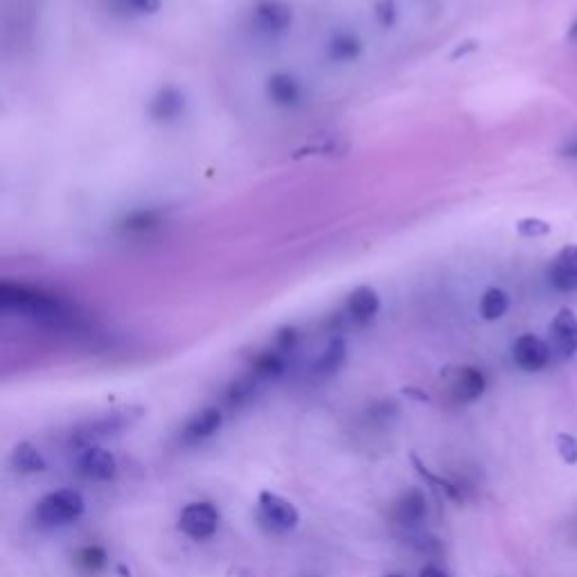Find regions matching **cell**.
Masks as SVG:
<instances>
[{"label":"cell","mask_w":577,"mask_h":577,"mask_svg":"<svg viewBox=\"0 0 577 577\" xmlns=\"http://www.w3.org/2000/svg\"><path fill=\"white\" fill-rule=\"evenodd\" d=\"M86 510L84 496L77 490H57L43 496L34 508V519H37L41 526H66V523H73L82 517Z\"/></svg>","instance_id":"7a4b0ae2"},{"label":"cell","mask_w":577,"mask_h":577,"mask_svg":"<svg viewBox=\"0 0 577 577\" xmlns=\"http://www.w3.org/2000/svg\"><path fill=\"white\" fill-rule=\"evenodd\" d=\"M147 111L149 118L158 124H174L183 118L185 111H188V100H185V95L179 88L165 86L152 97Z\"/></svg>","instance_id":"8fae6325"},{"label":"cell","mask_w":577,"mask_h":577,"mask_svg":"<svg viewBox=\"0 0 577 577\" xmlns=\"http://www.w3.org/2000/svg\"><path fill=\"white\" fill-rule=\"evenodd\" d=\"M10 465L14 472H19V474H39L48 467L41 451L34 445H30V442H21V445L14 447L10 456Z\"/></svg>","instance_id":"ac0fdd59"},{"label":"cell","mask_w":577,"mask_h":577,"mask_svg":"<svg viewBox=\"0 0 577 577\" xmlns=\"http://www.w3.org/2000/svg\"><path fill=\"white\" fill-rule=\"evenodd\" d=\"M291 23H294V10L282 0H260L253 7V25L257 32L278 37L291 28Z\"/></svg>","instance_id":"5b68a950"},{"label":"cell","mask_w":577,"mask_h":577,"mask_svg":"<svg viewBox=\"0 0 577 577\" xmlns=\"http://www.w3.org/2000/svg\"><path fill=\"white\" fill-rule=\"evenodd\" d=\"M111 7L124 16H149L161 10V0H111Z\"/></svg>","instance_id":"cb8c5ba5"},{"label":"cell","mask_w":577,"mask_h":577,"mask_svg":"<svg viewBox=\"0 0 577 577\" xmlns=\"http://www.w3.org/2000/svg\"><path fill=\"white\" fill-rule=\"evenodd\" d=\"M221 424H224V415H221V411H217V408H203L201 413L192 415L188 424H185L183 440L188 442V445L208 440L221 429Z\"/></svg>","instance_id":"5bb4252c"},{"label":"cell","mask_w":577,"mask_h":577,"mask_svg":"<svg viewBox=\"0 0 577 577\" xmlns=\"http://www.w3.org/2000/svg\"><path fill=\"white\" fill-rule=\"evenodd\" d=\"M562 154L568 156V158H577V140L571 142V145H566V147L562 149Z\"/></svg>","instance_id":"f1b7e54d"},{"label":"cell","mask_w":577,"mask_h":577,"mask_svg":"<svg viewBox=\"0 0 577 577\" xmlns=\"http://www.w3.org/2000/svg\"><path fill=\"white\" fill-rule=\"evenodd\" d=\"M487 388V379L478 368L465 366L454 372L451 379V397L458 404H472L476 399H481Z\"/></svg>","instance_id":"4fadbf2b"},{"label":"cell","mask_w":577,"mask_h":577,"mask_svg":"<svg viewBox=\"0 0 577 577\" xmlns=\"http://www.w3.org/2000/svg\"><path fill=\"white\" fill-rule=\"evenodd\" d=\"M0 309L5 314H16L48 325H68L75 321V307L68 305L50 291L21 282L0 284Z\"/></svg>","instance_id":"6da1fadb"},{"label":"cell","mask_w":577,"mask_h":577,"mask_svg":"<svg viewBox=\"0 0 577 577\" xmlns=\"http://www.w3.org/2000/svg\"><path fill=\"white\" fill-rule=\"evenodd\" d=\"M517 230L523 237H544L550 233V224L541 219H521L517 224Z\"/></svg>","instance_id":"4316f807"},{"label":"cell","mask_w":577,"mask_h":577,"mask_svg":"<svg viewBox=\"0 0 577 577\" xmlns=\"http://www.w3.org/2000/svg\"><path fill=\"white\" fill-rule=\"evenodd\" d=\"M550 357H553L550 345L546 341H541L535 334H523L512 345L514 363L526 372L544 370L550 363Z\"/></svg>","instance_id":"ba28073f"},{"label":"cell","mask_w":577,"mask_h":577,"mask_svg":"<svg viewBox=\"0 0 577 577\" xmlns=\"http://www.w3.org/2000/svg\"><path fill=\"white\" fill-rule=\"evenodd\" d=\"M386 577H402V575H386Z\"/></svg>","instance_id":"4dcf8cb0"},{"label":"cell","mask_w":577,"mask_h":577,"mask_svg":"<svg viewBox=\"0 0 577 577\" xmlns=\"http://www.w3.org/2000/svg\"><path fill=\"white\" fill-rule=\"evenodd\" d=\"M426 517V496L420 490H408L393 505V521L399 526H417Z\"/></svg>","instance_id":"2e32d148"},{"label":"cell","mask_w":577,"mask_h":577,"mask_svg":"<svg viewBox=\"0 0 577 577\" xmlns=\"http://www.w3.org/2000/svg\"><path fill=\"white\" fill-rule=\"evenodd\" d=\"M381 300L375 289L370 287H357L345 300V312L352 318L354 323H368L379 314Z\"/></svg>","instance_id":"9a60e30c"},{"label":"cell","mask_w":577,"mask_h":577,"mask_svg":"<svg viewBox=\"0 0 577 577\" xmlns=\"http://www.w3.org/2000/svg\"><path fill=\"white\" fill-rule=\"evenodd\" d=\"M375 19L379 25L384 28H393L397 21V3L395 0H379L377 10H375Z\"/></svg>","instance_id":"484cf974"},{"label":"cell","mask_w":577,"mask_h":577,"mask_svg":"<svg viewBox=\"0 0 577 577\" xmlns=\"http://www.w3.org/2000/svg\"><path fill=\"white\" fill-rule=\"evenodd\" d=\"M420 577H449V575H447L445 571H442V568L429 564V566H424V568H422V571H420Z\"/></svg>","instance_id":"83f0119b"},{"label":"cell","mask_w":577,"mask_h":577,"mask_svg":"<svg viewBox=\"0 0 577 577\" xmlns=\"http://www.w3.org/2000/svg\"><path fill=\"white\" fill-rule=\"evenodd\" d=\"M282 372H284V357H282V352H278V350L262 352L260 357L253 359L251 375H255L260 381H269V379L280 377Z\"/></svg>","instance_id":"ffe728a7"},{"label":"cell","mask_w":577,"mask_h":577,"mask_svg":"<svg viewBox=\"0 0 577 577\" xmlns=\"http://www.w3.org/2000/svg\"><path fill=\"white\" fill-rule=\"evenodd\" d=\"M345 354H348V348H345L343 339H332L327 343V348L321 352V357L314 363V375L316 377H332L336 372L341 370Z\"/></svg>","instance_id":"d6986e66"},{"label":"cell","mask_w":577,"mask_h":577,"mask_svg":"<svg viewBox=\"0 0 577 577\" xmlns=\"http://www.w3.org/2000/svg\"><path fill=\"white\" fill-rule=\"evenodd\" d=\"M548 282L553 289L562 291V294H573L577 291V246L568 244L559 251L548 264L546 271Z\"/></svg>","instance_id":"9c48e42d"},{"label":"cell","mask_w":577,"mask_h":577,"mask_svg":"<svg viewBox=\"0 0 577 577\" xmlns=\"http://www.w3.org/2000/svg\"><path fill=\"white\" fill-rule=\"evenodd\" d=\"M257 505H260V517L262 521L269 526L271 530L275 532H280V535H284V532H291V530H296L298 528V523H300V514L296 510V505L287 501V499H282L280 494H273V492H262L260 494V501H257Z\"/></svg>","instance_id":"277c9868"},{"label":"cell","mask_w":577,"mask_h":577,"mask_svg":"<svg viewBox=\"0 0 577 577\" xmlns=\"http://www.w3.org/2000/svg\"><path fill=\"white\" fill-rule=\"evenodd\" d=\"M219 521H221V514L215 503H208V501L190 503V505H185L181 512L179 530L185 537H190L194 541H206L217 532Z\"/></svg>","instance_id":"3957f363"},{"label":"cell","mask_w":577,"mask_h":577,"mask_svg":"<svg viewBox=\"0 0 577 577\" xmlns=\"http://www.w3.org/2000/svg\"><path fill=\"white\" fill-rule=\"evenodd\" d=\"M257 384H260V379H257L255 375H246L242 379L233 381V384H230V388H228V393H226L228 406H242L244 402H248V399L255 395Z\"/></svg>","instance_id":"603a6c76"},{"label":"cell","mask_w":577,"mask_h":577,"mask_svg":"<svg viewBox=\"0 0 577 577\" xmlns=\"http://www.w3.org/2000/svg\"><path fill=\"white\" fill-rule=\"evenodd\" d=\"M266 97L280 109H296L303 104V86L289 73H275L266 79Z\"/></svg>","instance_id":"7c38bea8"},{"label":"cell","mask_w":577,"mask_h":577,"mask_svg":"<svg viewBox=\"0 0 577 577\" xmlns=\"http://www.w3.org/2000/svg\"><path fill=\"white\" fill-rule=\"evenodd\" d=\"M508 307H510L508 294H505L503 289H496V287L487 289L481 298V305H478L485 321H499V318H503L505 312H508Z\"/></svg>","instance_id":"44dd1931"},{"label":"cell","mask_w":577,"mask_h":577,"mask_svg":"<svg viewBox=\"0 0 577 577\" xmlns=\"http://www.w3.org/2000/svg\"><path fill=\"white\" fill-rule=\"evenodd\" d=\"M555 447L559 451V458L564 460L566 465H577V438L571 433H559L555 438Z\"/></svg>","instance_id":"d4e9b609"},{"label":"cell","mask_w":577,"mask_h":577,"mask_svg":"<svg viewBox=\"0 0 577 577\" xmlns=\"http://www.w3.org/2000/svg\"><path fill=\"white\" fill-rule=\"evenodd\" d=\"M550 352L557 359H573L577 354V316L571 309H559L550 323Z\"/></svg>","instance_id":"52a82bcc"},{"label":"cell","mask_w":577,"mask_h":577,"mask_svg":"<svg viewBox=\"0 0 577 577\" xmlns=\"http://www.w3.org/2000/svg\"><path fill=\"white\" fill-rule=\"evenodd\" d=\"M77 472L79 476L88 478V481H97V483L113 481L115 474H118V460H115V456L109 449L91 445L79 451Z\"/></svg>","instance_id":"8992f818"},{"label":"cell","mask_w":577,"mask_h":577,"mask_svg":"<svg viewBox=\"0 0 577 577\" xmlns=\"http://www.w3.org/2000/svg\"><path fill=\"white\" fill-rule=\"evenodd\" d=\"M363 52V41L359 37H354L352 32H339L334 34L327 43V59L334 61V64H352L357 61Z\"/></svg>","instance_id":"e0dca14e"},{"label":"cell","mask_w":577,"mask_h":577,"mask_svg":"<svg viewBox=\"0 0 577 577\" xmlns=\"http://www.w3.org/2000/svg\"><path fill=\"white\" fill-rule=\"evenodd\" d=\"M571 34H573V37H577V23L573 25V30H571Z\"/></svg>","instance_id":"f546056e"},{"label":"cell","mask_w":577,"mask_h":577,"mask_svg":"<svg viewBox=\"0 0 577 577\" xmlns=\"http://www.w3.org/2000/svg\"><path fill=\"white\" fill-rule=\"evenodd\" d=\"M75 566L86 575L100 573L106 566V550L102 546H84L75 553Z\"/></svg>","instance_id":"7402d4cb"},{"label":"cell","mask_w":577,"mask_h":577,"mask_svg":"<svg viewBox=\"0 0 577 577\" xmlns=\"http://www.w3.org/2000/svg\"><path fill=\"white\" fill-rule=\"evenodd\" d=\"M165 224V215L158 208H138L124 215L115 230L127 239H142L158 233Z\"/></svg>","instance_id":"30bf717a"}]
</instances>
